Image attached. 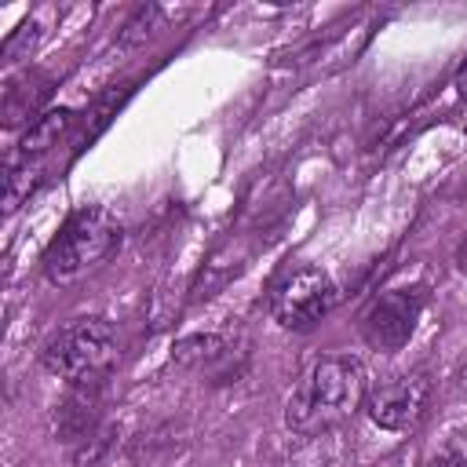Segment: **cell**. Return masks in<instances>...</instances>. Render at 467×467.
<instances>
[{"label": "cell", "mask_w": 467, "mask_h": 467, "mask_svg": "<svg viewBox=\"0 0 467 467\" xmlns=\"http://www.w3.org/2000/svg\"><path fill=\"white\" fill-rule=\"evenodd\" d=\"M427 467H467V460H463V456H456V452H441V456L427 460Z\"/></svg>", "instance_id": "cell-13"}, {"label": "cell", "mask_w": 467, "mask_h": 467, "mask_svg": "<svg viewBox=\"0 0 467 467\" xmlns=\"http://www.w3.org/2000/svg\"><path fill=\"white\" fill-rule=\"evenodd\" d=\"M427 394H431L427 376H420V372L398 376L390 383H379L365 398V412L383 431H405V427H412L420 420V412L427 405Z\"/></svg>", "instance_id": "cell-6"}, {"label": "cell", "mask_w": 467, "mask_h": 467, "mask_svg": "<svg viewBox=\"0 0 467 467\" xmlns=\"http://www.w3.org/2000/svg\"><path fill=\"white\" fill-rule=\"evenodd\" d=\"M423 288H387L372 299V306L361 317V336L376 350H401L420 321L423 310Z\"/></svg>", "instance_id": "cell-5"}, {"label": "cell", "mask_w": 467, "mask_h": 467, "mask_svg": "<svg viewBox=\"0 0 467 467\" xmlns=\"http://www.w3.org/2000/svg\"><path fill=\"white\" fill-rule=\"evenodd\" d=\"M219 350V339L215 336H193V339H182L179 347H175V361L179 365H193V361H201V358H212Z\"/></svg>", "instance_id": "cell-12"}, {"label": "cell", "mask_w": 467, "mask_h": 467, "mask_svg": "<svg viewBox=\"0 0 467 467\" xmlns=\"http://www.w3.org/2000/svg\"><path fill=\"white\" fill-rule=\"evenodd\" d=\"M47 77L44 73H22V77H11L7 80V88H4V102H0V109H4V124L7 128H18V124H33L36 120V109H40V102L47 99Z\"/></svg>", "instance_id": "cell-7"}, {"label": "cell", "mask_w": 467, "mask_h": 467, "mask_svg": "<svg viewBox=\"0 0 467 467\" xmlns=\"http://www.w3.org/2000/svg\"><path fill=\"white\" fill-rule=\"evenodd\" d=\"M161 26V7H139V15L124 26V33H120V44H139V40H146L153 29Z\"/></svg>", "instance_id": "cell-11"}, {"label": "cell", "mask_w": 467, "mask_h": 467, "mask_svg": "<svg viewBox=\"0 0 467 467\" xmlns=\"http://www.w3.org/2000/svg\"><path fill=\"white\" fill-rule=\"evenodd\" d=\"M365 401V368L354 358H325L317 361L288 398V427L299 434H314L343 423Z\"/></svg>", "instance_id": "cell-1"}, {"label": "cell", "mask_w": 467, "mask_h": 467, "mask_svg": "<svg viewBox=\"0 0 467 467\" xmlns=\"http://www.w3.org/2000/svg\"><path fill=\"white\" fill-rule=\"evenodd\" d=\"M456 270L460 274H467V241L460 244V252H456Z\"/></svg>", "instance_id": "cell-14"}, {"label": "cell", "mask_w": 467, "mask_h": 467, "mask_svg": "<svg viewBox=\"0 0 467 467\" xmlns=\"http://www.w3.org/2000/svg\"><path fill=\"white\" fill-rule=\"evenodd\" d=\"M51 7H40V11H33L11 36H7V44H4V62L7 66H15V62H22V58H29L33 51H36V44L44 40V33H47V26H51Z\"/></svg>", "instance_id": "cell-10"}, {"label": "cell", "mask_w": 467, "mask_h": 467, "mask_svg": "<svg viewBox=\"0 0 467 467\" xmlns=\"http://www.w3.org/2000/svg\"><path fill=\"white\" fill-rule=\"evenodd\" d=\"M456 88H460V95L467 99V62H463V69H460V77H456Z\"/></svg>", "instance_id": "cell-15"}, {"label": "cell", "mask_w": 467, "mask_h": 467, "mask_svg": "<svg viewBox=\"0 0 467 467\" xmlns=\"http://www.w3.org/2000/svg\"><path fill=\"white\" fill-rule=\"evenodd\" d=\"M117 248H120V223H117V215L99 208V204L77 208L62 223L55 241L47 244L44 274L55 285H69V281L84 277L88 270H95L99 263H106Z\"/></svg>", "instance_id": "cell-2"}, {"label": "cell", "mask_w": 467, "mask_h": 467, "mask_svg": "<svg viewBox=\"0 0 467 467\" xmlns=\"http://www.w3.org/2000/svg\"><path fill=\"white\" fill-rule=\"evenodd\" d=\"M117 328L106 317H77L66 328L51 336L44 347V368L58 379H69L73 387L102 383L106 372L117 365Z\"/></svg>", "instance_id": "cell-3"}, {"label": "cell", "mask_w": 467, "mask_h": 467, "mask_svg": "<svg viewBox=\"0 0 467 467\" xmlns=\"http://www.w3.org/2000/svg\"><path fill=\"white\" fill-rule=\"evenodd\" d=\"M336 303V285L317 266H292L270 288V314L281 328H310Z\"/></svg>", "instance_id": "cell-4"}, {"label": "cell", "mask_w": 467, "mask_h": 467, "mask_svg": "<svg viewBox=\"0 0 467 467\" xmlns=\"http://www.w3.org/2000/svg\"><path fill=\"white\" fill-rule=\"evenodd\" d=\"M69 128H73V109H66V106L47 109V113H40V117L22 131V139H18V153L29 157V161H36V157L47 153L51 146H58V139H62Z\"/></svg>", "instance_id": "cell-8"}, {"label": "cell", "mask_w": 467, "mask_h": 467, "mask_svg": "<svg viewBox=\"0 0 467 467\" xmlns=\"http://www.w3.org/2000/svg\"><path fill=\"white\" fill-rule=\"evenodd\" d=\"M36 182H40V164L36 161H29L22 153L7 157V168H4V212L7 215L18 212V204L36 190Z\"/></svg>", "instance_id": "cell-9"}]
</instances>
